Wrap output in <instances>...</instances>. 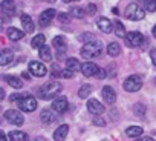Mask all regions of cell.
<instances>
[{"mask_svg": "<svg viewBox=\"0 0 156 141\" xmlns=\"http://www.w3.org/2000/svg\"><path fill=\"white\" fill-rule=\"evenodd\" d=\"M60 92H61V85L58 81H49V83H44L38 89L37 94L41 100H51V98L57 97Z\"/></svg>", "mask_w": 156, "mask_h": 141, "instance_id": "6da1fadb", "label": "cell"}, {"mask_svg": "<svg viewBox=\"0 0 156 141\" xmlns=\"http://www.w3.org/2000/svg\"><path fill=\"white\" fill-rule=\"evenodd\" d=\"M101 51H103L101 42H89V43L83 45V48H81L80 54H81V57H83V58L90 60V58L98 57V55L101 54Z\"/></svg>", "mask_w": 156, "mask_h": 141, "instance_id": "7a4b0ae2", "label": "cell"}, {"mask_svg": "<svg viewBox=\"0 0 156 141\" xmlns=\"http://www.w3.org/2000/svg\"><path fill=\"white\" fill-rule=\"evenodd\" d=\"M126 17L129 19V20H135V22H138V20H142L144 17H145V11L139 6V5H136V3H130L127 8H126Z\"/></svg>", "mask_w": 156, "mask_h": 141, "instance_id": "3957f363", "label": "cell"}, {"mask_svg": "<svg viewBox=\"0 0 156 141\" xmlns=\"http://www.w3.org/2000/svg\"><path fill=\"white\" fill-rule=\"evenodd\" d=\"M124 89L127 92H138L142 88V78L139 75H130L124 80Z\"/></svg>", "mask_w": 156, "mask_h": 141, "instance_id": "277c9868", "label": "cell"}, {"mask_svg": "<svg viewBox=\"0 0 156 141\" xmlns=\"http://www.w3.org/2000/svg\"><path fill=\"white\" fill-rule=\"evenodd\" d=\"M17 104H19V109H22V110H25V112H34V110L37 109V100H35L31 94H28V95H25L23 98H20V100L17 101Z\"/></svg>", "mask_w": 156, "mask_h": 141, "instance_id": "5b68a950", "label": "cell"}, {"mask_svg": "<svg viewBox=\"0 0 156 141\" xmlns=\"http://www.w3.org/2000/svg\"><path fill=\"white\" fill-rule=\"evenodd\" d=\"M124 38H126L127 46H130V48H138V46H141L144 43V35L139 31H132V32L126 34Z\"/></svg>", "mask_w": 156, "mask_h": 141, "instance_id": "8992f818", "label": "cell"}, {"mask_svg": "<svg viewBox=\"0 0 156 141\" xmlns=\"http://www.w3.org/2000/svg\"><path fill=\"white\" fill-rule=\"evenodd\" d=\"M5 118H6L9 123L16 124V126H22V124L25 123V117H23V114H22L20 110H16V109H9V110H6V112H5Z\"/></svg>", "mask_w": 156, "mask_h": 141, "instance_id": "52a82bcc", "label": "cell"}, {"mask_svg": "<svg viewBox=\"0 0 156 141\" xmlns=\"http://www.w3.org/2000/svg\"><path fill=\"white\" fill-rule=\"evenodd\" d=\"M29 72L34 77H44L48 74V69L41 61H31L29 63Z\"/></svg>", "mask_w": 156, "mask_h": 141, "instance_id": "ba28073f", "label": "cell"}, {"mask_svg": "<svg viewBox=\"0 0 156 141\" xmlns=\"http://www.w3.org/2000/svg\"><path fill=\"white\" fill-rule=\"evenodd\" d=\"M57 16V13H55V9L54 8H49V9H44L41 14H40V17H38V25L41 26V28H46L52 20H54V17Z\"/></svg>", "mask_w": 156, "mask_h": 141, "instance_id": "9c48e42d", "label": "cell"}, {"mask_svg": "<svg viewBox=\"0 0 156 141\" xmlns=\"http://www.w3.org/2000/svg\"><path fill=\"white\" fill-rule=\"evenodd\" d=\"M52 109H54L55 112H58V114L66 112V110L69 109V101H67V98H66V97H57V98H54V101H52Z\"/></svg>", "mask_w": 156, "mask_h": 141, "instance_id": "30bf717a", "label": "cell"}, {"mask_svg": "<svg viewBox=\"0 0 156 141\" xmlns=\"http://www.w3.org/2000/svg\"><path fill=\"white\" fill-rule=\"evenodd\" d=\"M101 95H103V100L107 104H113L116 101V92L112 86H104L103 91H101Z\"/></svg>", "mask_w": 156, "mask_h": 141, "instance_id": "8fae6325", "label": "cell"}, {"mask_svg": "<svg viewBox=\"0 0 156 141\" xmlns=\"http://www.w3.org/2000/svg\"><path fill=\"white\" fill-rule=\"evenodd\" d=\"M87 110H89L90 114H94V115H101V114L104 112V106H103L98 100L90 98V100L87 101Z\"/></svg>", "mask_w": 156, "mask_h": 141, "instance_id": "7c38bea8", "label": "cell"}, {"mask_svg": "<svg viewBox=\"0 0 156 141\" xmlns=\"http://www.w3.org/2000/svg\"><path fill=\"white\" fill-rule=\"evenodd\" d=\"M0 9H2L3 14L12 17L16 14V3H14V0H3V2L0 3Z\"/></svg>", "mask_w": 156, "mask_h": 141, "instance_id": "4fadbf2b", "label": "cell"}, {"mask_svg": "<svg viewBox=\"0 0 156 141\" xmlns=\"http://www.w3.org/2000/svg\"><path fill=\"white\" fill-rule=\"evenodd\" d=\"M97 69H98V66H97L94 61H86V63H83L81 67H80V70L83 72V75H86V77H94L95 72H97Z\"/></svg>", "mask_w": 156, "mask_h": 141, "instance_id": "5bb4252c", "label": "cell"}, {"mask_svg": "<svg viewBox=\"0 0 156 141\" xmlns=\"http://www.w3.org/2000/svg\"><path fill=\"white\" fill-rule=\"evenodd\" d=\"M20 20H22V26H23V29H25L23 32H26V34L34 32L35 25H34V22H32V19H31V16H29V14H22Z\"/></svg>", "mask_w": 156, "mask_h": 141, "instance_id": "9a60e30c", "label": "cell"}, {"mask_svg": "<svg viewBox=\"0 0 156 141\" xmlns=\"http://www.w3.org/2000/svg\"><path fill=\"white\" fill-rule=\"evenodd\" d=\"M40 118H41V121L44 124H52L57 120V115H55L54 109H43L41 114H40Z\"/></svg>", "mask_w": 156, "mask_h": 141, "instance_id": "2e32d148", "label": "cell"}, {"mask_svg": "<svg viewBox=\"0 0 156 141\" xmlns=\"http://www.w3.org/2000/svg\"><path fill=\"white\" fill-rule=\"evenodd\" d=\"M14 60V52L11 49H2L0 51V66H6Z\"/></svg>", "mask_w": 156, "mask_h": 141, "instance_id": "e0dca14e", "label": "cell"}, {"mask_svg": "<svg viewBox=\"0 0 156 141\" xmlns=\"http://www.w3.org/2000/svg\"><path fill=\"white\" fill-rule=\"evenodd\" d=\"M98 28H100L103 32L110 34V32L113 31V23H112L109 19H106V17H100V19H98Z\"/></svg>", "mask_w": 156, "mask_h": 141, "instance_id": "ac0fdd59", "label": "cell"}, {"mask_svg": "<svg viewBox=\"0 0 156 141\" xmlns=\"http://www.w3.org/2000/svg\"><path fill=\"white\" fill-rule=\"evenodd\" d=\"M6 35H8V38H9V40H12V42H19V40H22V38L25 37V32L12 26V28H8Z\"/></svg>", "mask_w": 156, "mask_h": 141, "instance_id": "d6986e66", "label": "cell"}, {"mask_svg": "<svg viewBox=\"0 0 156 141\" xmlns=\"http://www.w3.org/2000/svg\"><path fill=\"white\" fill-rule=\"evenodd\" d=\"M67 132H69V126H67V124H61V126L54 132V139H55V141H64L66 136H67Z\"/></svg>", "mask_w": 156, "mask_h": 141, "instance_id": "ffe728a7", "label": "cell"}, {"mask_svg": "<svg viewBox=\"0 0 156 141\" xmlns=\"http://www.w3.org/2000/svg\"><path fill=\"white\" fill-rule=\"evenodd\" d=\"M38 55H40V60L43 61H51L52 60V52H51V48L43 45L41 48H38Z\"/></svg>", "mask_w": 156, "mask_h": 141, "instance_id": "44dd1931", "label": "cell"}, {"mask_svg": "<svg viewBox=\"0 0 156 141\" xmlns=\"http://www.w3.org/2000/svg\"><path fill=\"white\" fill-rule=\"evenodd\" d=\"M5 81L9 86H12L14 89H22V86H23V81L19 77H16V75H5Z\"/></svg>", "mask_w": 156, "mask_h": 141, "instance_id": "7402d4cb", "label": "cell"}, {"mask_svg": "<svg viewBox=\"0 0 156 141\" xmlns=\"http://www.w3.org/2000/svg\"><path fill=\"white\" fill-rule=\"evenodd\" d=\"M8 138L9 141H28V135L22 130H11Z\"/></svg>", "mask_w": 156, "mask_h": 141, "instance_id": "603a6c76", "label": "cell"}, {"mask_svg": "<svg viewBox=\"0 0 156 141\" xmlns=\"http://www.w3.org/2000/svg\"><path fill=\"white\" fill-rule=\"evenodd\" d=\"M142 133H144V130H142L141 126H130V127L126 129V135L130 136V138H138V136H141Z\"/></svg>", "mask_w": 156, "mask_h": 141, "instance_id": "cb8c5ba5", "label": "cell"}, {"mask_svg": "<svg viewBox=\"0 0 156 141\" xmlns=\"http://www.w3.org/2000/svg\"><path fill=\"white\" fill-rule=\"evenodd\" d=\"M52 45L58 49V51H66V48H67V43H66V38L63 37V35H57L54 40H52Z\"/></svg>", "mask_w": 156, "mask_h": 141, "instance_id": "d4e9b609", "label": "cell"}, {"mask_svg": "<svg viewBox=\"0 0 156 141\" xmlns=\"http://www.w3.org/2000/svg\"><path fill=\"white\" fill-rule=\"evenodd\" d=\"M107 54H109L110 57H118V55L121 54V46H119L116 42H110V43L107 45Z\"/></svg>", "mask_w": 156, "mask_h": 141, "instance_id": "484cf974", "label": "cell"}, {"mask_svg": "<svg viewBox=\"0 0 156 141\" xmlns=\"http://www.w3.org/2000/svg\"><path fill=\"white\" fill-rule=\"evenodd\" d=\"M81 64L76 58H67L66 60V69H69L70 72H76V70H80Z\"/></svg>", "mask_w": 156, "mask_h": 141, "instance_id": "4316f807", "label": "cell"}, {"mask_svg": "<svg viewBox=\"0 0 156 141\" xmlns=\"http://www.w3.org/2000/svg\"><path fill=\"white\" fill-rule=\"evenodd\" d=\"M113 31H115V34H116V37H119V38H124L126 37V28H124V25L119 22V20H116V22H113Z\"/></svg>", "mask_w": 156, "mask_h": 141, "instance_id": "83f0119b", "label": "cell"}, {"mask_svg": "<svg viewBox=\"0 0 156 141\" xmlns=\"http://www.w3.org/2000/svg\"><path fill=\"white\" fill-rule=\"evenodd\" d=\"M44 42H46L44 35H43V34H37V35L31 40V46H32L34 49H38V48H41V46L44 45Z\"/></svg>", "mask_w": 156, "mask_h": 141, "instance_id": "f1b7e54d", "label": "cell"}, {"mask_svg": "<svg viewBox=\"0 0 156 141\" xmlns=\"http://www.w3.org/2000/svg\"><path fill=\"white\" fill-rule=\"evenodd\" d=\"M73 19H84L86 17V9L84 8H80V6H73L69 13Z\"/></svg>", "mask_w": 156, "mask_h": 141, "instance_id": "f546056e", "label": "cell"}, {"mask_svg": "<svg viewBox=\"0 0 156 141\" xmlns=\"http://www.w3.org/2000/svg\"><path fill=\"white\" fill-rule=\"evenodd\" d=\"M90 94H92V86L90 85H83L80 88V91H78V97L80 98H87Z\"/></svg>", "mask_w": 156, "mask_h": 141, "instance_id": "4dcf8cb0", "label": "cell"}, {"mask_svg": "<svg viewBox=\"0 0 156 141\" xmlns=\"http://www.w3.org/2000/svg\"><path fill=\"white\" fill-rule=\"evenodd\" d=\"M144 8L148 13H154L156 11V0H144Z\"/></svg>", "mask_w": 156, "mask_h": 141, "instance_id": "1f68e13d", "label": "cell"}, {"mask_svg": "<svg viewBox=\"0 0 156 141\" xmlns=\"http://www.w3.org/2000/svg\"><path fill=\"white\" fill-rule=\"evenodd\" d=\"M57 19H58L60 23H69V22L72 20V16H70L69 13H60V14L57 16Z\"/></svg>", "mask_w": 156, "mask_h": 141, "instance_id": "d6a6232c", "label": "cell"}, {"mask_svg": "<svg viewBox=\"0 0 156 141\" xmlns=\"http://www.w3.org/2000/svg\"><path fill=\"white\" fill-rule=\"evenodd\" d=\"M135 114L136 115H139V117H142L144 114H145V106L144 104H141V103H138V104H135Z\"/></svg>", "mask_w": 156, "mask_h": 141, "instance_id": "836d02e7", "label": "cell"}, {"mask_svg": "<svg viewBox=\"0 0 156 141\" xmlns=\"http://www.w3.org/2000/svg\"><path fill=\"white\" fill-rule=\"evenodd\" d=\"M95 77H97V78H100V80H103V78H106V77H107V72H106L104 69L98 67V69H97V72H95Z\"/></svg>", "mask_w": 156, "mask_h": 141, "instance_id": "e575fe53", "label": "cell"}, {"mask_svg": "<svg viewBox=\"0 0 156 141\" xmlns=\"http://www.w3.org/2000/svg\"><path fill=\"white\" fill-rule=\"evenodd\" d=\"M60 77H63V78H72L73 77V72H70L69 69H64V70H61Z\"/></svg>", "mask_w": 156, "mask_h": 141, "instance_id": "d590c367", "label": "cell"}, {"mask_svg": "<svg viewBox=\"0 0 156 141\" xmlns=\"http://www.w3.org/2000/svg\"><path fill=\"white\" fill-rule=\"evenodd\" d=\"M94 124H95V126H101V127H104V126H106V121H104L101 117H95V118H94Z\"/></svg>", "mask_w": 156, "mask_h": 141, "instance_id": "8d00e7d4", "label": "cell"}, {"mask_svg": "<svg viewBox=\"0 0 156 141\" xmlns=\"http://www.w3.org/2000/svg\"><path fill=\"white\" fill-rule=\"evenodd\" d=\"M25 95H28V94H12V95L9 97V100H11V101H19V100L23 98Z\"/></svg>", "mask_w": 156, "mask_h": 141, "instance_id": "74e56055", "label": "cell"}, {"mask_svg": "<svg viewBox=\"0 0 156 141\" xmlns=\"http://www.w3.org/2000/svg\"><path fill=\"white\" fill-rule=\"evenodd\" d=\"M95 13H97V6H95L94 3L87 5V14H89V16H94Z\"/></svg>", "mask_w": 156, "mask_h": 141, "instance_id": "f35d334b", "label": "cell"}, {"mask_svg": "<svg viewBox=\"0 0 156 141\" xmlns=\"http://www.w3.org/2000/svg\"><path fill=\"white\" fill-rule=\"evenodd\" d=\"M150 58H151L153 64L156 66V49H154V48H153V49H150Z\"/></svg>", "mask_w": 156, "mask_h": 141, "instance_id": "ab89813d", "label": "cell"}, {"mask_svg": "<svg viewBox=\"0 0 156 141\" xmlns=\"http://www.w3.org/2000/svg\"><path fill=\"white\" fill-rule=\"evenodd\" d=\"M0 141H8V136L3 130H0Z\"/></svg>", "mask_w": 156, "mask_h": 141, "instance_id": "60d3db41", "label": "cell"}, {"mask_svg": "<svg viewBox=\"0 0 156 141\" xmlns=\"http://www.w3.org/2000/svg\"><path fill=\"white\" fill-rule=\"evenodd\" d=\"M3 98H5V91H3L2 88H0V101H2Z\"/></svg>", "mask_w": 156, "mask_h": 141, "instance_id": "b9f144b4", "label": "cell"}, {"mask_svg": "<svg viewBox=\"0 0 156 141\" xmlns=\"http://www.w3.org/2000/svg\"><path fill=\"white\" fill-rule=\"evenodd\" d=\"M139 141H154L153 138H150V136H144V138H141Z\"/></svg>", "mask_w": 156, "mask_h": 141, "instance_id": "7bdbcfd3", "label": "cell"}, {"mask_svg": "<svg viewBox=\"0 0 156 141\" xmlns=\"http://www.w3.org/2000/svg\"><path fill=\"white\" fill-rule=\"evenodd\" d=\"M151 34H153V37L156 38V25L153 26V29H151Z\"/></svg>", "mask_w": 156, "mask_h": 141, "instance_id": "ee69618b", "label": "cell"}, {"mask_svg": "<svg viewBox=\"0 0 156 141\" xmlns=\"http://www.w3.org/2000/svg\"><path fill=\"white\" fill-rule=\"evenodd\" d=\"M22 75H23V77H25V78H26V80H29V78H31V77H29V74H26V72H23V74H22Z\"/></svg>", "mask_w": 156, "mask_h": 141, "instance_id": "f6af8a7d", "label": "cell"}, {"mask_svg": "<svg viewBox=\"0 0 156 141\" xmlns=\"http://www.w3.org/2000/svg\"><path fill=\"white\" fill-rule=\"evenodd\" d=\"M35 141H46V139H44L43 136H37V138H35Z\"/></svg>", "mask_w": 156, "mask_h": 141, "instance_id": "bcb514c9", "label": "cell"}, {"mask_svg": "<svg viewBox=\"0 0 156 141\" xmlns=\"http://www.w3.org/2000/svg\"><path fill=\"white\" fill-rule=\"evenodd\" d=\"M64 3H70V2H78V0H63Z\"/></svg>", "mask_w": 156, "mask_h": 141, "instance_id": "7dc6e473", "label": "cell"}, {"mask_svg": "<svg viewBox=\"0 0 156 141\" xmlns=\"http://www.w3.org/2000/svg\"><path fill=\"white\" fill-rule=\"evenodd\" d=\"M112 11H113V14H119V11H118V8H113Z\"/></svg>", "mask_w": 156, "mask_h": 141, "instance_id": "c3c4849f", "label": "cell"}, {"mask_svg": "<svg viewBox=\"0 0 156 141\" xmlns=\"http://www.w3.org/2000/svg\"><path fill=\"white\" fill-rule=\"evenodd\" d=\"M2 26H3V19L0 17V29H2Z\"/></svg>", "mask_w": 156, "mask_h": 141, "instance_id": "681fc988", "label": "cell"}, {"mask_svg": "<svg viewBox=\"0 0 156 141\" xmlns=\"http://www.w3.org/2000/svg\"><path fill=\"white\" fill-rule=\"evenodd\" d=\"M43 2H52V3H54V2H55V0H43Z\"/></svg>", "mask_w": 156, "mask_h": 141, "instance_id": "f907efd6", "label": "cell"}, {"mask_svg": "<svg viewBox=\"0 0 156 141\" xmlns=\"http://www.w3.org/2000/svg\"><path fill=\"white\" fill-rule=\"evenodd\" d=\"M154 83H156V80H154Z\"/></svg>", "mask_w": 156, "mask_h": 141, "instance_id": "816d5d0a", "label": "cell"}]
</instances>
